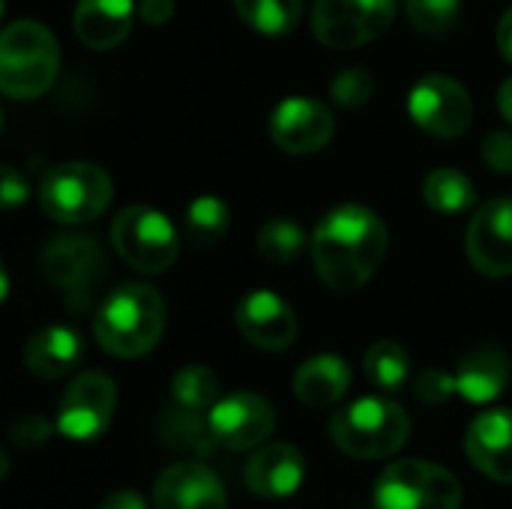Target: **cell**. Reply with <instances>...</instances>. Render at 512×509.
<instances>
[{
    "label": "cell",
    "instance_id": "cell-7",
    "mask_svg": "<svg viewBox=\"0 0 512 509\" xmlns=\"http://www.w3.org/2000/svg\"><path fill=\"white\" fill-rule=\"evenodd\" d=\"M111 243L117 255L138 273H165L180 255V237L168 216L153 207H123L111 222Z\"/></svg>",
    "mask_w": 512,
    "mask_h": 509
},
{
    "label": "cell",
    "instance_id": "cell-23",
    "mask_svg": "<svg viewBox=\"0 0 512 509\" xmlns=\"http://www.w3.org/2000/svg\"><path fill=\"white\" fill-rule=\"evenodd\" d=\"M159 438L168 444V450L186 453V456H207L216 444L207 420H201L198 411H189L183 405H174L162 414Z\"/></svg>",
    "mask_w": 512,
    "mask_h": 509
},
{
    "label": "cell",
    "instance_id": "cell-1",
    "mask_svg": "<svg viewBox=\"0 0 512 509\" xmlns=\"http://www.w3.org/2000/svg\"><path fill=\"white\" fill-rule=\"evenodd\" d=\"M309 249L321 282L336 294H351L381 270L390 234L375 210L363 204H342L318 222Z\"/></svg>",
    "mask_w": 512,
    "mask_h": 509
},
{
    "label": "cell",
    "instance_id": "cell-16",
    "mask_svg": "<svg viewBox=\"0 0 512 509\" xmlns=\"http://www.w3.org/2000/svg\"><path fill=\"white\" fill-rule=\"evenodd\" d=\"M156 509H228L222 480L201 462L186 459L165 468L153 489Z\"/></svg>",
    "mask_w": 512,
    "mask_h": 509
},
{
    "label": "cell",
    "instance_id": "cell-41",
    "mask_svg": "<svg viewBox=\"0 0 512 509\" xmlns=\"http://www.w3.org/2000/svg\"><path fill=\"white\" fill-rule=\"evenodd\" d=\"M6 474H9V456H6V453L0 450V480H3Z\"/></svg>",
    "mask_w": 512,
    "mask_h": 509
},
{
    "label": "cell",
    "instance_id": "cell-24",
    "mask_svg": "<svg viewBox=\"0 0 512 509\" xmlns=\"http://www.w3.org/2000/svg\"><path fill=\"white\" fill-rule=\"evenodd\" d=\"M423 198L435 213H462L477 201V189L459 168H435L423 183Z\"/></svg>",
    "mask_w": 512,
    "mask_h": 509
},
{
    "label": "cell",
    "instance_id": "cell-39",
    "mask_svg": "<svg viewBox=\"0 0 512 509\" xmlns=\"http://www.w3.org/2000/svg\"><path fill=\"white\" fill-rule=\"evenodd\" d=\"M498 108H501L504 120L512 123V78H507V81L501 84V90H498Z\"/></svg>",
    "mask_w": 512,
    "mask_h": 509
},
{
    "label": "cell",
    "instance_id": "cell-22",
    "mask_svg": "<svg viewBox=\"0 0 512 509\" xmlns=\"http://www.w3.org/2000/svg\"><path fill=\"white\" fill-rule=\"evenodd\" d=\"M351 387V369L336 354L309 357L294 375V393L309 408H330L345 399Z\"/></svg>",
    "mask_w": 512,
    "mask_h": 509
},
{
    "label": "cell",
    "instance_id": "cell-8",
    "mask_svg": "<svg viewBox=\"0 0 512 509\" xmlns=\"http://www.w3.org/2000/svg\"><path fill=\"white\" fill-rule=\"evenodd\" d=\"M42 273L45 279L66 294L75 309H84L93 294L99 291L108 261L93 237L84 234H63L54 237L42 252Z\"/></svg>",
    "mask_w": 512,
    "mask_h": 509
},
{
    "label": "cell",
    "instance_id": "cell-36",
    "mask_svg": "<svg viewBox=\"0 0 512 509\" xmlns=\"http://www.w3.org/2000/svg\"><path fill=\"white\" fill-rule=\"evenodd\" d=\"M138 15H141L150 27H159V24L171 21V15H174V0H141V3H138Z\"/></svg>",
    "mask_w": 512,
    "mask_h": 509
},
{
    "label": "cell",
    "instance_id": "cell-21",
    "mask_svg": "<svg viewBox=\"0 0 512 509\" xmlns=\"http://www.w3.org/2000/svg\"><path fill=\"white\" fill-rule=\"evenodd\" d=\"M84 357V342L75 330L51 324L36 330L24 345V366L39 378H63Z\"/></svg>",
    "mask_w": 512,
    "mask_h": 509
},
{
    "label": "cell",
    "instance_id": "cell-3",
    "mask_svg": "<svg viewBox=\"0 0 512 509\" xmlns=\"http://www.w3.org/2000/svg\"><path fill=\"white\" fill-rule=\"evenodd\" d=\"M60 72V45L39 21H12L0 30V93L9 99L42 96Z\"/></svg>",
    "mask_w": 512,
    "mask_h": 509
},
{
    "label": "cell",
    "instance_id": "cell-12",
    "mask_svg": "<svg viewBox=\"0 0 512 509\" xmlns=\"http://www.w3.org/2000/svg\"><path fill=\"white\" fill-rule=\"evenodd\" d=\"M207 426L219 447L249 450L270 438L276 426V414L264 396L243 390V393H231L219 399L207 414Z\"/></svg>",
    "mask_w": 512,
    "mask_h": 509
},
{
    "label": "cell",
    "instance_id": "cell-19",
    "mask_svg": "<svg viewBox=\"0 0 512 509\" xmlns=\"http://www.w3.org/2000/svg\"><path fill=\"white\" fill-rule=\"evenodd\" d=\"M132 21H135L132 0H78L72 15L75 36L93 51L117 48L129 36Z\"/></svg>",
    "mask_w": 512,
    "mask_h": 509
},
{
    "label": "cell",
    "instance_id": "cell-32",
    "mask_svg": "<svg viewBox=\"0 0 512 509\" xmlns=\"http://www.w3.org/2000/svg\"><path fill=\"white\" fill-rule=\"evenodd\" d=\"M51 435V426L39 414H24L9 426V441L21 450H39Z\"/></svg>",
    "mask_w": 512,
    "mask_h": 509
},
{
    "label": "cell",
    "instance_id": "cell-6",
    "mask_svg": "<svg viewBox=\"0 0 512 509\" xmlns=\"http://www.w3.org/2000/svg\"><path fill=\"white\" fill-rule=\"evenodd\" d=\"M114 195V183L105 168L93 162H63L42 180L39 201L54 222L84 225L99 219Z\"/></svg>",
    "mask_w": 512,
    "mask_h": 509
},
{
    "label": "cell",
    "instance_id": "cell-14",
    "mask_svg": "<svg viewBox=\"0 0 512 509\" xmlns=\"http://www.w3.org/2000/svg\"><path fill=\"white\" fill-rule=\"evenodd\" d=\"M465 249L483 276H512V198H495L477 210L465 234Z\"/></svg>",
    "mask_w": 512,
    "mask_h": 509
},
{
    "label": "cell",
    "instance_id": "cell-35",
    "mask_svg": "<svg viewBox=\"0 0 512 509\" xmlns=\"http://www.w3.org/2000/svg\"><path fill=\"white\" fill-rule=\"evenodd\" d=\"M27 195H30V186L24 174L12 165H0V210H12L24 204Z\"/></svg>",
    "mask_w": 512,
    "mask_h": 509
},
{
    "label": "cell",
    "instance_id": "cell-40",
    "mask_svg": "<svg viewBox=\"0 0 512 509\" xmlns=\"http://www.w3.org/2000/svg\"><path fill=\"white\" fill-rule=\"evenodd\" d=\"M6 294H9V276H6V270H3V261H0V303L6 300Z\"/></svg>",
    "mask_w": 512,
    "mask_h": 509
},
{
    "label": "cell",
    "instance_id": "cell-37",
    "mask_svg": "<svg viewBox=\"0 0 512 509\" xmlns=\"http://www.w3.org/2000/svg\"><path fill=\"white\" fill-rule=\"evenodd\" d=\"M99 509H147V501L138 495V492H132V489H120V492H111Z\"/></svg>",
    "mask_w": 512,
    "mask_h": 509
},
{
    "label": "cell",
    "instance_id": "cell-9",
    "mask_svg": "<svg viewBox=\"0 0 512 509\" xmlns=\"http://www.w3.org/2000/svg\"><path fill=\"white\" fill-rule=\"evenodd\" d=\"M396 18V0H315L312 30L327 48H357L378 39Z\"/></svg>",
    "mask_w": 512,
    "mask_h": 509
},
{
    "label": "cell",
    "instance_id": "cell-33",
    "mask_svg": "<svg viewBox=\"0 0 512 509\" xmlns=\"http://www.w3.org/2000/svg\"><path fill=\"white\" fill-rule=\"evenodd\" d=\"M453 393H456V381H453L450 372L426 369V372L417 378V396H420L426 405H444Z\"/></svg>",
    "mask_w": 512,
    "mask_h": 509
},
{
    "label": "cell",
    "instance_id": "cell-43",
    "mask_svg": "<svg viewBox=\"0 0 512 509\" xmlns=\"http://www.w3.org/2000/svg\"><path fill=\"white\" fill-rule=\"evenodd\" d=\"M0 12H3V0H0Z\"/></svg>",
    "mask_w": 512,
    "mask_h": 509
},
{
    "label": "cell",
    "instance_id": "cell-10",
    "mask_svg": "<svg viewBox=\"0 0 512 509\" xmlns=\"http://www.w3.org/2000/svg\"><path fill=\"white\" fill-rule=\"evenodd\" d=\"M411 120L435 138H459L471 129L474 102L471 93L450 75L429 72L408 93Z\"/></svg>",
    "mask_w": 512,
    "mask_h": 509
},
{
    "label": "cell",
    "instance_id": "cell-30",
    "mask_svg": "<svg viewBox=\"0 0 512 509\" xmlns=\"http://www.w3.org/2000/svg\"><path fill=\"white\" fill-rule=\"evenodd\" d=\"M411 24L426 36L450 33L462 18V0H405Z\"/></svg>",
    "mask_w": 512,
    "mask_h": 509
},
{
    "label": "cell",
    "instance_id": "cell-28",
    "mask_svg": "<svg viewBox=\"0 0 512 509\" xmlns=\"http://www.w3.org/2000/svg\"><path fill=\"white\" fill-rule=\"evenodd\" d=\"M303 249H306V234H303L300 222H294L288 216H276V219L264 222L258 231V252L270 264H291L294 258H300Z\"/></svg>",
    "mask_w": 512,
    "mask_h": 509
},
{
    "label": "cell",
    "instance_id": "cell-27",
    "mask_svg": "<svg viewBox=\"0 0 512 509\" xmlns=\"http://www.w3.org/2000/svg\"><path fill=\"white\" fill-rule=\"evenodd\" d=\"M231 228V210L222 198L216 195H201L186 207V219H183V231L189 237V243L195 246H213L219 243Z\"/></svg>",
    "mask_w": 512,
    "mask_h": 509
},
{
    "label": "cell",
    "instance_id": "cell-29",
    "mask_svg": "<svg viewBox=\"0 0 512 509\" xmlns=\"http://www.w3.org/2000/svg\"><path fill=\"white\" fill-rule=\"evenodd\" d=\"M171 396L189 411H210L219 402V378L207 366H183L171 381Z\"/></svg>",
    "mask_w": 512,
    "mask_h": 509
},
{
    "label": "cell",
    "instance_id": "cell-5",
    "mask_svg": "<svg viewBox=\"0 0 512 509\" xmlns=\"http://www.w3.org/2000/svg\"><path fill=\"white\" fill-rule=\"evenodd\" d=\"M462 483L435 462L402 459L375 480V509H462Z\"/></svg>",
    "mask_w": 512,
    "mask_h": 509
},
{
    "label": "cell",
    "instance_id": "cell-31",
    "mask_svg": "<svg viewBox=\"0 0 512 509\" xmlns=\"http://www.w3.org/2000/svg\"><path fill=\"white\" fill-rule=\"evenodd\" d=\"M372 93H375V78L369 69H360V66L342 69L330 84V96L342 108H360L372 99Z\"/></svg>",
    "mask_w": 512,
    "mask_h": 509
},
{
    "label": "cell",
    "instance_id": "cell-2",
    "mask_svg": "<svg viewBox=\"0 0 512 509\" xmlns=\"http://www.w3.org/2000/svg\"><path fill=\"white\" fill-rule=\"evenodd\" d=\"M93 333L102 351H108L111 357H144L165 333V300L150 285H123L99 306L93 318Z\"/></svg>",
    "mask_w": 512,
    "mask_h": 509
},
{
    "label": "cell",
    "instance_id": "cell-4",
    "mask_svg": "<svg viewBox=\"0 0 512 509\" xmlns=\"http://www.w3.org/2000/svg\"><path fill=\"white\" fill-rule=\"evenodd\" d=\"M408 435V411L384 396L357 399L330 423L333 444L354 459H387L408 444Z\"/></svg>",
    "mask_w": 512,
    "mask_h": 509
},
{
    "label": "cell",
    "instance_id": "cell-13",
    "mask_svg": "<svg viewBox=\"0 0 512 509\" xmlns=\"http://www.w3.org/2000/svg\"><path fill=\"white\" fill-rule=\"evenodd\" d=\"M333 111L312 96H288L270 114V138L285 153H318L333 141Z\"/></svg>",
    "mask_w": 512,
    "mask_h": 509
},
{
    "label": "cell",
    "instance_id": "cell-34",
    "mask_svg": "<svg viewBox=\"0 0 512 509\" xmlns=\"http://www.w3.org/2000/svg\"><path fill=\"white\" fill-rule=\"evenodd\" d=\"M483 159L498 174H512V132L507 129L489 132V138L483 141Z\"/></svg>",
    "mask_w": 512,
    "mask_h": 509
},
{
    "label": "cell",
    "instance_id": "cell-20",
    "mask_svg": "<svg viewBox=\"0 0 512 509\" xmlns=\"http://www.w3.org/2000/svg\"><path fill=\"white\" fill-rule=\"evenodd\" d=\"M453 381L459 396L474 405H489L510 384V357L498 345H480L462 357Z\"/></svg>",
    "mask_w": 512,
    "mask_h": 509
},
{
    "label": "cell",
    "instance_id": "cell-38",
    "mask_svg": "<svg viewBox=\"0 0 512 509\" xmlns=\"http://www.w3.org/2000/svg\"><path fill=\"white\" fill-rule=\"evenodd\" d=\"M498 48H501L504 60L512 63V6L504 12V18L498 24Z\"/></svg>",
    "mask_w": 512,
    "mask_h": 509
},
{
    "label": "cell",
    "instance_id": "cell-25",
    "mask_svg": "<svg viewBox=\"0 0 512 509\" xmlns=\"http://www.w3.org/2000/svg\"><path fill=\"white\" fill-rule=\"evenodd\" d=\"M237 15L264 36H285L303 15V0H234Z\"/></svg>",
    "mask_w": 512,
    "mask_h": 509
},
{
    "label": "cell",
    "instance_id": "cell-15",
    "mask_svg": "<svg viewBox=\"0 0 512 509\" xmlns=\"http://www.w3.org/2000/svg\"><path fill=\"white\" fill-rule=\"evenodd\" d=\"M237 330L261 351H285L297 339V312L273 291L258 288L237 303Z\"/></svg>",
    "mask_w": 512,
    "mask_h": 509
},
{
    "label": "cell",
    "instance_id": "cell-26",
    "mask_svg": "<svg viewBox=\"0 0 512 509\" xmlns=\"http://www.w3.org/2000/svg\"><path fill=\"white\" fill-rule=\"evenodd\" d=\"M363 369H366V378L378 387V390H387V393H396L408 384V375H411V357L408 351L393 342V339H381L375 342L366 357H363Z\"/></svg>",
    "mask_w": 512,
    "mask_h": 509
},
{
    "label": "cell",
    "instance_id": "cell-18",
    "mask_svg": "<svg viewBox=\"0 0 512 509\" xmlns=\"http://www.w3.org/2000/svg\"><path fill=\"white\" fill-rule=\"evenodd\" d=\"M306 477V459L291 444H267L246 465V486L258 498H291Z\"/></svg>",
    "mask_w": 512,
    "mask_h": 509
},
{
    "label": "cell",
    "instance_id": "cell-42",
    "mask_svg": "<svg viewBox=\"0 0 512 509\" xmlns=\"http://www.w3.org/2000/svg\"><path fill=\"white\" fill-rule=\"evenodd\" d=\"M0 129H3V108H0Z\"/></svg>",
    "mask_w": 512,
    "mask_h": 509
},
{
    "label": "cell",
    "instance_id": "cell-17",
    "mask_svg": "<svg viewBox=\"0 0 512 509\" xmlns=\"http://www.w3.org/2000/svg\"><path fill=\"white\" fill-rule=\"evenodd\" d=\"M465 453L480 474L512 483V411L495 408L480 414L465 435Z\"/></svg>",
    "mask_w": 512,
    "mask_h": 509
},
{
    "label": "cell",
    "instance_id": "cell-11",
    "mask_svg": "<svg viewBox=\"0 0 512 509\" xmlns=\"http://www.w3.org/2000/svg\"><path fill=\"white\" fill-rule=\"evenodd\" d=\"M117 408V387L114 381L99 372H81L63 393L57 408V429L72 441H90L99 438Z\"/></svg>",
    "mask_w": 512,
    "mask_h": 509
}]
</instances>
